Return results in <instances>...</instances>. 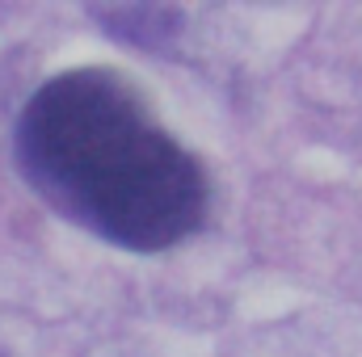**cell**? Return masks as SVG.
<instances>
[{
    "label": "cell",
    "mask_w": 362,
    "mask_h": 357,
    "mask_svg": "<svg viewBox=\"0 0 362 357\" xmlns=\"http://www.w3.org/2000/svg\"><path fill=\"white\" fill-rule=\"evenodd\" d=\"M25 181L76 227L127 253H165L211 210L202 164L110 68L51 76L17 118Z\"/></svg>",
    "instance_id": "6da1fadb"
},
{
    "label": "cell",
    "mask_w": 362,
    "mask_h": 357,
    "mask_svg": "<svg viewBox=\"0 0 362 357\" xmlns=\"http://www.w3.org/2000/svg\"><path fill=\"white\" fill-rule=\"evenodd\" d=\"M93 17L110 30V38L131 42L139 51H165L181 30V13L165 4H122V8H93Z\"/></svg>",
    "instance_id": "7a4b0ae2"
}]
</instances>
